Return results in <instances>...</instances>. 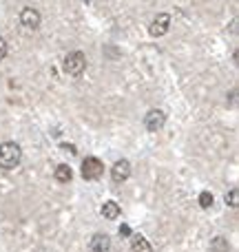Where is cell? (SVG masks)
I'll return each instance as SVG.
<instances>
[{"mask_svg": "<svg viewBox=\"0 0 239 252\" xmlns=\"http://www.w3.org/2000/svg\"><path fill=\"white\" fill-rule=\"evenodd\" d=\"M22 159V148L13 142H4L0 144V168H16Z\"/></svg>", "mask_w": 239, "mask_h": 252, "instance_id": "1", "label": "cell"}, {"mask_svg": "<svg viewBox=\"0 0 239 252\" xmlns=\"http://www.w3.org/2000/svg\"><path fill=\"white\" fill-rule=\"evenodd\" d=\"M84 69H87V56L82 51H71L69 56L65 58V71L69 75H82Z\"/></svg>", "mask_w": 239, "mask_h": 252, "instance_id": "2", "label": "cell"}, {"mask_svg": "<svg viewBox=\"0 0 239 252\" xmlns=\"http://www.w3.org/2000/svg\"><path fill=\"white\" fill-rule=\"evenodd\" d=\"M102 175H104V164H102V159H98V157H87V159L82 161V177L84 179L93 182V179H100Z\"/></svg>", "mask_w": 239, "mask_h": 252, "instance_id": "3", "label": "cell"}, {"mask_svg": "<svg viewBox=\"0 0 239 252\" xmlns=\"http://www.w3.org/2000/svg\"><path fill=\"white\" fill-rule=\"evenodd\" d=\"M20 22H22V27L25 29H38L40 27V22H42V18H40V11L38 9H34V7H25L20 11Z\"/></svg>", "mask_w": 239, "mask_h": 252, "instance_id": "4", "label": "cell"}, {"mask_svg": "<svg viewBox=\"0 0 239 252\" xmlns=\"http://www.w3.org/2000/svg\"><path fill=\"white\" fill-rule=\"evenodd\" d=\"M166 122V115H164V111H160V109H151L146 113V118H144V126H146L151 133H157V130L164 126Z\"/></svg>", "mask_w": 239, "mask_h": 252, "instance_id": "5", "label": "cell"}, {"mask_svg": "<svg viewBox=\"0 0 239 252\" xmlns=\"http://www.w3.org/2000/svg\"><path fill=\"white\" fill-rule=\"evenodd\" d=\"M169 25H171L169 13H157V18L151 22V27H148V33H151L153 38H160V35H164L166 31H169Z\"/></svg>", "mask_w": 239, "mask_h": 252, "instance_id": "6", "label": "cell"}, {"mask_svg": "<svg viewBox=\"0 0 239 252\" xmlns=\"http://www.w3.org/2000/svg\"><path fill=\"white\" fill-rule=\"evenodd\" d=\"M111 175H113L115 182H124V179L131 177V164L126 159H120L113 164V168H111Z\"/></svg>", "mask_w": 239, "mask_h": 252, "instance_id": "7", "label": "cell"}, {"mask_svg": "<svg viewBox=\"0 0 239 252\" xmlns=\"http://www.w3.org/2000/svg\"><path fill=\"white\" fill-rule=\"evenodd\" d=\"M102 217L104 219H118L120 217V206H118V201H104L102 204Z\"/></svg>", "mask_w": 239, "mask_h": 252, "instance_id": "8", "label": "cell"}, {"mask_svg": "<svg viewBox=\"0 0 239 252\" xmlns=\"http://www.w3.org/2000/svg\"><path fill=\"white\" fill-rule=\"evenodd\" d=\"M71 177H73V170H71V166H69V164H60V166H56V179H58L60 184L71 182Z\"/></svg>", "mask_w": 239, "mask_h": 252, "instance_id": "9", "label": "cell"}, {"mask_svg": "<svg viewBox=\"0 0 239 252\" xmlns=\"http://www.w3.org/2000/svg\"><path fill=\"white\" fill-rule=\"evenodd\" d=\"M210 252H231V244L226 237H213L210 239Z\"/></svg>", "mask_w": 239, "mask_h": 252, "instance_id": "10", "label": "cell"}, {"mask_svg": "<svg viewBox=\"0 0 239 252\" xmlns=\"http://www.w3.org/2000/svg\"><path fill=\"white\" fill-rule=\"evenodd\" d=\"M109 246H111L109 235H93V237H91V248L106 252V250H109Z\"/></svg>", "mask_w": 239, "mask_h": 252, "instance_id": "11", "label": "cell"}, {"mask_svg": "<svg viewBox=\"0 0 239 252\" xmlns=\"http://www.w3.org/2000/svg\"><path fill=\"white\" fill-rule=\"evenodd\" d=\"M131 250H133V252H153V246L148 244V241L144 239L142 235H135V237H133V246H131Z\"/></svg>", "mask_w": 239, "mask_h": 252, "instance_id": "12", "label": "cell"}, {"mask_svg": "<svg viewBox=\"0 0 239 252\" xmlns=\"http://www.w3.org/2000/svg\"><path fill=\"white\" fill-rule=\"evenodd\" d=\"M213 195H210V192H202L200 195V206L202 208H210V206H213Z\"/></svg>", "mask_w": 239, "mask_h": 252, "instance_id": "13", "label": "cell"}, {"mask_svg": "<svg viewBox=\"0 0 239 252\" xmlns=\"http://www.w3.org/2000/svg\"><path fill=\"white\" fill-rule=\"evenodd\" d=\"M226 204L233 206V208H237V206H239V199H237V190H235V188H233L231 192H226Z\"/></svg>", "mask_w": 239, "mask_h": 252, "instance_id": "14", "label": "cell"}, {"mask_svg": "<svg viewBox=\"0 0 239 252\" xmlns=\"http://www.w3.org/2000/svg\"><path fill=\"white\" fill-rule=\"evenodd\" d=\"M7 51H9V47H7V40L0 35V60H2L4 56H7Z\"/></svg>", "mask_w": 239, "mask_h": 252, "instance_id": "15", "label": "cell"}, {"mask_svg": "<svg viewBox=\"0 0 239 252\" xmlns=\"http://www.w3.org/2000/svg\"><path fill=\"white\" fill-rule=\"evenodd\" d=\"M120 235L122 237H131V235H133V230H131L129 223H122V226H120Z\"/></svg>", "mask_w": 239, "mask_h": 252, "instance_id": "16", "label": "cell"}, {"mask_svg": "<svg viewBox=\"0 0 239 252\" xmlns=\"http://www.w3.org/2000/svg\"><path fill=\"white\" fill-rule=\"evenodd\" d=\"M89 252H102V250H96V248H91V250H89Z\"/></svg>", "mask_w": 239, "mask_h": 252, "instance_id": "17", "label": "cell"}, {"mask_svg": "<svg viewBox=\"0 0 239 252\" xmlns=\"http://www.w3.org/2000/svg\"><path fill=\"white\" fill-rule=\"evenodd\" d=\"M87 2H89V0H87Z\"/></svg>", "mask_w": 239, "mask_h": 252, "instance_id": "18", "label": "cell"}]
</instances>
